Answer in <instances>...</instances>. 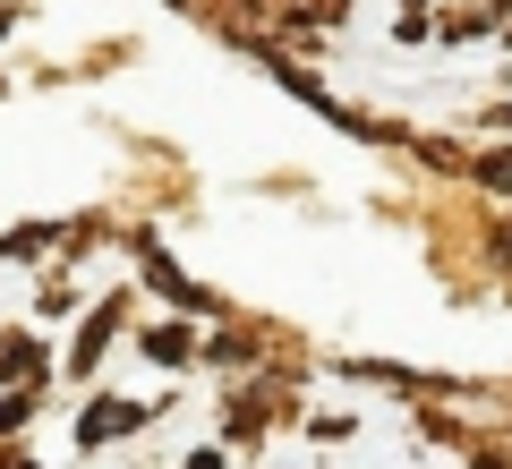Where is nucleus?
<instances>
[{
  "mask_svg": "<svg viewBox=\"0 0 512 469\" xmlns=\"http://www.w3.org/2000/svg\"><path fill=\"white\" fill-rule=\"evenodd\" d=\"M128 427V410H120V401H111V410H94L86 418V427H77V435H86V444H103V435H120Z\"/></svg>",
  "mask_w": 512,
  "mask_h": 469,
  "instance_id": "f257e3e1",
  "label": "nucleus"
}]
</instances>
